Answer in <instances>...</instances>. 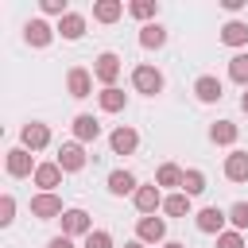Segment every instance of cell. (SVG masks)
Returning <instances> with one entry per match:
<instances>
[{
	"mask_svg": "<svg viewBox=\"0 0 248 248\" xmlns=\"http://www.w3.org/2000/svg\"><path fill=\"white\" fill-rule=\"evenodd\" d=\"M132 89H136V93H143V97H159V93L167 89V78H163V70H159V66L140 62V66H132Z\"/></svg>",
	"mask_w": 248,
	"mask_h": 248,
	"instance_id": "6da1fadb",
	"label": "cell"
},
{
	"mask_svg": "<svg viewBox=\"0 0 248 248\" xmlns=\"http://www.w3.org/2000/svg\"><path fill=\"white\" fill-rule=\"evenodd\" d=\"M120 70H124V62H120L116 50H101V54L93 58V78L101 81V89H112L116 78H120Z\"/></svg>",
	"mask_w": 248,
	"mask_h": 248,
	"instance_id": "7a4b0ae2",
	"label": "cell"
},
{
	"mask_svg": "<svg viewBox=\"0 0 248 248\" xmlns=\"http://www.w3.org/2000/svg\"><path fill=\"white\" fill-rule=\"evenodd\" d=\"M163 202H167V194H163L155 182H143V186L132 194V205H136L140 217H155V213L163 209Z\"/></svg>",
	"mask_w": 248,
	"mask_h": 248,
	"instance_id": "3957f363",
	"label": "cell"
},
{
	"mask_svg": "<svg viewBox=\"0 0 248 248\" xmlns=\"http://www.w3.org/2000/svg\"><path fill=\"white\" fill-rule=\"evenodd\" d=\"M194 225H198V232H205V236H221L225 225H229V209H221V205H202V209L194 213Z\"/></svg>",
	"mask_w": 248,
	"mask_h": 248,
	"instance_id": "277c9868",
	"label": "cell"
},
{
	"mask_svg": "<svg viewBox=\"0 0 248 248\" xmlns=\"http://www.w3.org/2000/svg\"><path fill=\"white\" fill-rule=\"evenodd\" d=\"M19 147H27L31 155H35V151H46V147H50V124L27 120V124L19 128Z\"/></svg>",
	"mask_w": 248,
	"mask_h": 248,
	"instance_id": "5b68a950",
	"label": "cell"
},
{
	"mask_svg": "<svg viewBox=\"0 0 248 248\" xmlns=\"http://www.w3.org/2000/svg\"><path fill=\"white\" fill-rule=\"evenodd\" d=\"M54 163H58L66 174H78V170H85V163H89V155H85V143H78V140H66V143L58 147Z\"/></svg>",
	"mask_w": 248,
	"mask_h": 248,
	"instance_id": "8992f818",
	"label": "cell"
},
{
	"mask_svg": "<svg viewBox=\"0 0 248 248\" xmlns=\"http://www.w3.org/2000/svg\"><path fill=\"white\" fill-rule=\"evenodd\" d=\"M58 221H62V236H70V240H74V236H81V240H85V236L93 232V217H89L81 205H70Z\"/></svg>",
	"mask_w": 248,
	"mask_h": 248,
	"instance_id": "52a82bcc",
	"label": "cell"
},
{
	"mask_svg": "<svg viewBox=\"0 0 248 248\" xmlns=\"http://www.w3.org/2000/svg\"><path fill=\"white\" fill-rule=\"evenodd\" d=\"M54 35H58V31H54L43 16H35V19H27V23H23V43H27V46H35V50H46V46L54 43Z\"/></svg>",
	"mask_w": 248,
	"mask_h": 248,
	"instance_id": "ba28073f",
	"label": "cell"
},
{
	"mask_svg": "<svg viewBox=\"0 0 248 248\" xmlns=\"http://www.w3.org/2000/svg\"><path fill=\"white\" fill-rule=\"evenodd\" d=\"M93 70H85V66H70L66 70V93L74 97V101H85L89 93H93Z\"/></svg>",
	"mask_w": 248,
	"mask_h": 248,
	"instance_id": "9c48e42d",
	"label": "cell"
},
{
	"mask_svg": "<svg viewBox=\"0 0 248 248\" xmlns=\"http://www.w3.org/2000/svg\"><path fill=\"white\" fill-rule=\"evenodd\" d=\"M35 167H39V163H35V155H31L27 147H12V151L4 155V170H8L12 178H31Z\"/></svg>",
	"mask_w": 248,
	"mask_h": 248,
	"instance_id": "30bf717a",
	"label": "cell"
},
{
	"mask_svg": "<svg viewBox=\"0 0 248 248\" xmlns=\"http://www.w3.org/2000/svg\"><path fill=\"white\" fill-rule=\"evenodd\" d=\"M136 240H143V244H167V217H140L136 221Z\"/></svg>",
	"mask_w": 248,
	"mask_h": 248,
	"instance_id": "8fae6325",
	"label": "cell"
},
{
	"mask_svg": "<svg viewBox=\"0 0 248 248\" xmlns=\"http://www.w3.org/2000/svg\"><path fill=\"white\" fill-rule=\"evenodd\" d=\"M140 147V132L132 128V124H116L112 132H108V151L112 155H132Z\"/></svg>",
	"mask_w": 248,
	"mask_h": 248,
	"instance_id": "7c38bea8",
	"label": "cell"
},
{
	"mask_svg": "<svg viewBox=\"0 0 248 248\" xmlns=\"http://www.w3.org/2000/svg\"><path fill=\"white\" fill-rule=\"evenodd\" d=\"M62 174H66V170H62V167L50 159V163H39V167H35L31 182L39 186V194H58V186H62Z\"/></svg>",
	"mask_w": 248,
	"mask_h": 248,
	"instance_id": "4fadbf2b",
	"label": "cell"
},
{
	"mask_svg": "<svg viewBox=\"0 0 248 248\" xmlns=\"http://www.w3.org/2000/svg\"><path fill=\"white\" fill-rule=\"evenodd\" d=\"M105 186H108V194H112V198H132V194L140 190V178H136L128 167H116V170H108Z\"/></svg>",
	"mask_w": 248,
	"mask_h": 248,
	"instance_id": "5bb4252c",
	"label": "cell"
},
{
	"mask_svg": "<svg viewBox=\"0 0 248 248\" xmlns=\"http://www.w3.org/2000/svg\"><path fill=\"white\" fill-rule=\"evenodd\" d=\"M62 213H66V205H62L58 194H31V217H39V221H58Z\"/></svg>",
	"mask_w": 248,
	"mask_h": 248,
	"instance_id": "9a60e30c",
	"label": "cell"
},
{
	"mask_svg": "<svg viewBox=\"0 0 248 248\" xmlns=\"http://www.w3.org/2000/svg\"><path fill=\"white\" fill-rule=\"evenodd\" d=\"M70 132H74L78 143H97V140H101V120H97L93 112H78V116L70 120Z\"/></svg>",
	"mask_w": 248,
	"mask_h": 248,
	"instance_id": "2e32d148",
	"label": "cell"
},
{
	"mask_svg": "<svg viewBox=\"0 0 248 248\" xmlns=\"http://www.w3.org/2000/svg\"><path fill=\"white\" fill-rule=\"evenodd\" d=\"M194 97H198L202 105H217V101L225 97L221 78H217V74H202V78H194Z\"/></svg>",
	"mask_w": 248,
	"mask_h": 248,
	"instance_id": "e0dca14e",
	"label": "cell"
},
{
	"mask_svg": "<svg viewBox=\"0 0 248 248\" xmlns=\"http://www.w3.org/2000/svg\"><path fill=\"white\" fill-rule=\"evenodd\" d=\"M54 31H58V39H66V43H78V39L85 35V16H81V12H66V16L54 23Z\"/></svg>",
	"mask_w": 248,
	"mask_h": 248,
	"instance_id": "ac0fdd59",
	"label": "cell"
},
{
	"mask_svg": "<svg viewBox=\"0 0 248 248\" xmlns=\"http://www.w3.org/2000/svg\"><path fill=\"white\" fill-rule=\"evenodd\" d=\"M236 140H240V124H232V120H213V124H209V143L232 147Z\"/></svg>",
	"mask_w": 248,
	"mask_h": 248,
	"instance_id": "d6986e66",
	"label": "cell"
},
{
	"mask_svg": "<svg viewBox=\"0 0 248 248\" xmlns=\"http://www.w3.org/2000/svg\"><path fill=\"white\" fill-rule=\"evenodd\" d=\"M182 178H186V170L178 167V163H159V170H155V186L159 190H182Z\"/></svg>",
	"mask_w": 248,
	"mask_h": 248,
	"instance_id": "ffe728a7",
	"label": "cell"
},
{
	"mask_svg": "<svg viewBox=\"0 0 248 248\" xmlns=\"http://www.w3.org/2000/svg\"><path fill=\"white\" fill-rule=\"evenodd\" d=\"M225 178H229V182H248V151L232 147V151L225 155Z\"/></svg>",
	"mask_w": 248,
	"mask_h": 248,
	"instance_id": "44dd1931",
	"label": "cell"
},
{
	"mask_svg": "<svg viewBox=\"0 0 248 248\" xmlns=\"http://www.w3.org/2000/svg\"><path fill=\"white\" fill-rule=\"evenodd\" d=\"M167 39H170V35H167V27H163L159 19L147 23V27H140V46H143V50H163Z\"/></svg>",
	"mask_w": 248,
	"mask_h": 248,
	"instance_id": "7402d4cb",
	"label": "cell"
},
{
	"mask_svg": "<svg viewBox=\"0 0 248 248\" xmlns=\"http://www.w3.org/2000/svg\"><path fill=\"white\" fill-rule=\"evenodd\" d=\"M221 43L232 46V50L248 46V23H244V19H229V23L221 27Z\"/></svg>",
	"mask_w": 248,
	"mask_h": 248,
	"instance_id": "603a6c76",
	"label": "cell"
},
{
	"mask_svg": "<svg viewBox=\"0 0 248 248\" xmlns=\"http://www.w3.org/2000/svg\"><path fill=\"white\" fill-rule=\"evenodd\" d=\"M124 12H128L124 0H93V19L97 23H116Z\"/></svg>",
	"mask_w": 248,
	"mask_h": 248,
	"instance_id": "cb8c5ba5",
	"label": "cell"
},
{
	"mask_svg": "<svg viewBox=\"0 0 248 248\" xmlns=\"http://www.w3.org/2000/svg\"><path fill=\"white\" fill-rule=\"evenodd\" d=\"M163 213H167V217H190V213H194V198L182 194V190H174V194H167Z\"/></svg>",
	"mask_w": 248,
	"mask_h": 248,
	"instance_id": "d4e9b609",
	"label": "cell"
},
{
	"mask_svg": "<svg viewBox=\"0 0 248 248\" xmlns=\"http://www.w3.org/2000/svg\"><path fill=\"white\" fill-rule=\"evenodd\" d=\"M128 16L140 19V27H147V23L159 19V0H132L128 4Z\"/></svg>",
	"mask_w": 248,
	"mask_h": 248,
	"instance_id": "484cf974",
	"label": "cell"
},
{
	"mask_svg": "<svg viewBox=\"0 0 248 248\" xmlns=\"http://www.w3.org/2000/svg\"><path fill=\"white\" fill-rule=\"evenodd\" d=\"M97 105H101V112H124V105H128V93H124L120 85H112V89H101V93H97Z\"/></svg>",
	"mask_w": 248,
	"mask_h": 248,
	"instance_id": "4316f807",
	"label": "cell"
},
{
	"mask_svg": "<svg viewBox=\"0 0 248 248\" xmlns=\"http://www.w3.org/2000/svg\"><path fill=\"white\" fill-rule=\"evenodd\" d=\"M182 194H190V198L205 194V170H198V167H186V178H182Z\"/></svg>",
	"mask_w": 248,
	"mask_h": 248,
	"instance_id": "83f0119b",
	"label": "cell"
},
{
	"mask_svg": "<svg viewBox=\"0 0 248 248\" xmlns=\"http://www.w3.org/2000/svg\"><path fill=\"white\" fill-rule=\"evenodd\" d=\"M229 81H236V85L248 89V54H244V50L229 58Z\"/></svg>",
	"mask_w": 248,
	"mask_h": 248,
	"instance_id": "f1b7e54d",
	"label": "cell"
},
{
	"mask_svg": "<svg viewBox=\"0 0 248 248\" xmlns=\"http://www.w3.org/2000/svg\"><path fill=\"white\" fill-rule=\"evenodd\" d=\"M229 225H232L236 232L248 229V202H232V205H229Z\"/></svg>",
	"mask_w": 248,
	"mask_h": 248,
	"instance_id": "f546056e",
	"label": "cell"
},
{
	"mask_svg": "<svg viewBox=\"0 0 248 248\" xmlns=\"http://www.w3.org/2000/svg\"><path fill=\"white\" fill-rule=\"evenodd\" d=\"M81 248H116V244H112V232H108V229H93V232L81 240Z\"/></svg>",
	"mask_w": 248,
	"mask_h": 248,
	"instance_id": "4dcf8cb0",
	"label": "cell"
},
{
	"mask_svg": "<svg viewBox=\"0 0 248 248\" xmlns=\"http://www.w3.org/2000/svg\"><path fill=\"white\" fill-rule=\"evenodd\" d=\"M39 12H43V16H54V19H62V16L70 12V4H66V0H39Z\"/></svg>",
	"mask_w": 248,
	"mask_h": 248,
	"instance_id": "1f68e13d",
	"label": "cell"
},
{
	"mask_svg": "<svg viewBox=\"0 0 248 248\" xmlns=\"http://www.w3.org/2000/svg\"><path fill=\"white\" fill-rule=\"evenodd\" d=\"M12 221H16V198L12 194H0V225L8 229Z\"/></svg>",
	"mask_w": 248,
	"mask_h": 248,
	"instance_id": "d6a6232c",
	"label": "cell"
},
{
	"mask_svg": "<svg viewBox=\"0 0 248 248\" xmlns=\"http://www.w3.org/2000/svg\"><path fill=\"white\" fill-rule=\"evenodd\" d=\"M217 248H248V244H244V232H236V229H225V232L217 236Z\"/></svg>",
	"mask_w": 248,
	"mask_h": 248,
	"instance_id": "836d02e7",
	"label": "cell"
},
{
	"mask_svg": "<svg viewBox=\"0 0 248 248\" xmlns=\"http://www.w3.org/2000/svg\"><path fill=\"white\" fill-rule=\"evenodd\" d=\"M46 248H74V240L58 232V236H50V240H46Z\"/></svg>",
	"mask_w": 248,
	"mask_h": 248,
	"instance_id": "e575fe53",
	"label": "cell"
},
{
	"mask_svg": "<svg viewBox=\"0 0 248 248\" xmlns=\"http://www.w3.org/2000/svg\"><path fill=\"white\" fill-rule=\"evenodd\" d=\"M221 8H225V12H229V16H236V12H240V8H244V0H221Z\"/></svg>",
	"mask_w": 248,
	"mask_h": 248,
	"instance_id": "d590c367",
	"label": "cell"
},
{
	"mask_svg": "<svg viewBox=\"0 0 248 248\" xmlns=\"http://www.w3.org/2000/svg\"><path fill=\"white\" fill-rule=\"evenodd\" d=\"M240 112H244V116H248V89H244V93H240Z\"/></svg>",
	"mask_w": 248,
	"mask_h": 248,
	"instance_id": "8d00e7d4",
	"label": "cell"
},
{
	"mask_svg": "<svg viewBox=\"0 0 248 248\" xmlns=\"http://www.w3.org/2000/svg\"><path fill=\"white\" fill-rule=\"evenodd\" d=\"M124 248H147V244H143V240H128Z\"/></svg>",
	"mask_w": 248,
	"mask_h": 248,
	"instance_id": "74e56055",
	"label": "cell"
},
{
	"mask_svg": "<svg viewBox=\"0 0 248 248\" xmlns=\"http://www.w3.org/2000/svg\"><path fill=\"white\" fill-rule=\"evenodd\" d=\"M163 248H186V244H182V240H167Z\"/></svg>",
	"mask_w": 248,
	"mask_h": 248,
	"instance_id": "f35d334b",
	"label": "cell"
}]
</instances>
